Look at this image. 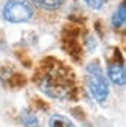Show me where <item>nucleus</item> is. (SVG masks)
<instances>
[{
    "instance_id": "nucleus-1",
    "label": "nucleus",
    "mask_w": 126,
    "mask_h": 127,
    "mask_svg": "<svg viewBox=\"0 0 126 127\" xmlns=\"http://www.w3.org/2000/svg\"><path fill=\"white\" fill-rule=\"evenodd\" d=\"M87 87H89V92L92 93V96L98 102H104L108 99L109 85H108V81H106L101 68L98 67L97 62L90 64L87 67Z\"/></svg>"
},
{
    "instance_id": "nucleus-2",
    "label": "nucleus",
    "mask_w": 126,
    "mask_h": 127,
    "mask_svg": "<svg viewBox=\"0 0 126 127\" xmlns=\"http://www.w3.org/2000/svg\"><path fill=\"white\" fill-rule=\"evenodd\" d=\"M2 14L5 20L11 23H22L33 17V8L27 0H8L3 6Z\"/></svg>"
},
{
    "instance_id": "nucleus-3",
    "label": "nucleus",
    "mask_w": 126,
    "mask_h": 127,
    "mask_svg": "<svg viewBox=\"0 0 126 127\" xmlns=\"http://www.w3.org/2000/svg\"><path fill=\"white\" fill-rule=\"evenodd\" d=\"M108 76L112 84L115 85H125L126 82V74H125V67L123 64H118V62H114L108 67Z\"/></svg>"
},
{
    "instance_id": "nucleus-4",
    "label": "nucleus",
    "mask_w": 126,
    "mask_h": 127,
    "mask_svg": "<svg viewBox=\"0 0 126 127\" xmlns=\"http://www.w3.org/2000/svg\"><path fill=\"white\" fill-rule=\"evenodd\" d=\"M48 126L50 127H76L70 119H67L62 115H53L48 121Z\"/></svg>"
},
{
    "instance_id": "nucleus-5",
    "label": "nucleus",
    "mask_w": 126,
    "mask_h": 127,
    "mask_svg": "<svg viewBox=\"0 0 126 127\" xmlns=\"http://www.w3.org/2000/svg\"><path fill=\"white\" fill-rule=\"evenodd\" d=\"M126 22V6L125 5H120V8L115 11L114 17H112V27L114 28H120L123 27Z\"/></svg>"
},
{
    "instance_id": "nucleus-6",
    "label": "nucleus",
    "mask_w": 126,
    "mask_h": 127,
    "mask_svg": "<svg viewBox=\"0 0 126 127\" xmlns=\"http://www.w3.org/2000/svg\"><path fill=\"white\" fill-rule=\"evenodd\" d=\"M62 3H64V0H37V5L42 6V8H45V9H48V11L58 9Z\"/></svg>"
},
{
    "instance_id": "nucleus-7",
    "label": "nucleus",
    "mask_w": 126,
    "mask_h": 127,
    "mask_svg": "<svg viewBox=\"0 0 126 127\" xmlns=\"http://www.w3.org/2000/svg\"><path fill=\"white\" fill-rule=\"evenodd\" d=\"M83 2L89 6V8H92V9H101L106 0H83Z\"/></svg>"
},
{
    "instance_id": "nucleus-8",
    "label": "nucleus",
    "mask_w": 126,
    "mask_h": 127,
    "mask_svg": "<svg viewBox=\"0 0 126 127\" xmlns=\"http://www.w3.org/2000/svg\"><path fill=\"white\" fill-rule=\"evenodd\" d=\"M23 123H25V126H27V127H37V119L33 115L23 116Z\"/></svg>"
}]
</instances>
